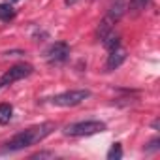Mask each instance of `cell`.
<instances>
[{
	"mask_svg": "<svg viewBox=\"0 0 160 160\" xmlns=\"http://www.w3.org/2000/svg\"><path fill=\"white\" fill-rule=\"evenodd\" d=\"M149 4H151V0H130V4L126 6V12L138 15V13H141Z\"/></svg>",
	"mask_w": 160,
	"mask_h": 160,
	"instance_id": "30bf717a",
	"label": "cell"
},
{
	"mask_svg": "<svg viewBox=\"0 0 160 160\" xmlns=\"http://www.w3.org/2000/svg\"><path fill=\"white\" fill-rule=\"evenodd\" d=\"M113 21L109 19V17H104L102 21H100V25H98V28H96V38L98 40H104V38H108L111 32H113Z\"/></svg>",
	"mask_w": 160,
	"mask_h": 160,
	"instance_id": "ba28073f",
	"label": "cell"
},
{
	"mask_svg": "<svg viewBox=\"0 0 160 160\" xmlns=\"http://www.w3.org/2000/svg\"><path fill=\"white\" fill-rule=\"evenodd\" d=\"M34 72V66L32 64H27V62H19V64H13L10 70H6L2 75H0V91L4 87L15 83V81H21V79L28 77L30 73Z\"/></svg>",
	"mask_w": 160,
	"mask_h": 160,
	"instance_id": "277c9868",
	"label": "cell"
},
{
	"mask_svg": "<svg viewBox=\"0 0 160 160\" xmlns=\"http://www.w3.org/2000/svg\"><path fill=\"white\" fill-rule=\"evenodd\" d=\"M102 42H104V47H106L108 51H113V49L121 47V40H119V36H115L113 32H111V34H109L108 38H104Z\"/></svg>",
	"mask_w": 160,
	"mask_h": 160,
	"instance_id": "7c38bea8",
	"label": "cell"
},
{
	"mask_svg": "<svg viewBox=\"0 0 160 160\" xmlns=\"http://www.w3.org/2000/svg\"><path fill=\"white\" fill-rule=\"evenodd\" d=\"M55 122H42V124H36V126H30L19 134H15L12 139H8L4 143V147L0 149V152H17V151H23L27 147H32L40 141H43L49 134L55 132Z\"/></svg>",
	"mask_w": 160,
	"mask_h": 160,
	"instance_id": "6da1fadb",
	"label": "cell"
},
{
	"mask_svg": "<svg viewBox=\"0 0 160 160\" xmlns=\"http://www.w3.org/2000/svg\"><path fill=\"white\" fill-rule=\"evenodd\" d=\"M51 156H55V152H51V151H40V152H34L30 158H51Z\"/></svg>",
	"mask_w": 160,
	"mask_h": 160,
	"instance_id": "9a60e30c",
	"label": "cell"
},
{
	"mask_svg": "<svg viewBox=\"0 0 160 160\" xmlns=\"http://www.w3.org/2000/svg\"><path fill=\"white\" fill-rule=\"evenodd\" d=\"M75 2V0H66V4H73Z\"/></svg>",
	"mask_w": 160,
	"mask_h": 160,
	"instance_id": "ac0fdd59",
	"label": "cell"
},
{
	"mask_svg": "<svg viewBox=\"0 0 160 160\" xmlns=\"http://www.w3.org/2000/svg\"><path fill=\"white\" fill-rule=\"evenodd\" d=\"M4 55H6V57H19V55H25V51H21V49H15V51H6Z\"/></svg>",
	"mask_w": 160,
	"mask_h": 160,
	"instance_id": "2e32d148",
	"label": "cell"
},
{
	"mask_svg": "<svg viewBox=\"0 0 160 160\" xmlns=\"http://www.w3.org/2000/svg\"><path fill=\"white\" fill-rule=\"evenodd\" d=\"M158 149H160V139H158V138H154V139H151V141L147 143L145 152H154V151H158Z\"/></svg>",
	"mask_w": 160,
	"mask_h": 160,
	"instance_id": "5bb4252c",
	"label": "cell"
},
{
	"mask_svg": "<svg viewBox=\"0 0 160 160\" xmlns=\"http://www.w3.org/2000/svg\"><path fill=\"white\" fill-rule=\"evenodd\" d=\"M122 158V147L121 143H113L111 149L108 151V160H121Z\"/></svg>",
	"mask_w": 160,
	"mask_h": 160,
	"instance_id": "4fadbf2b",
	"label": "cell"
},
{
	"mask_svg": "<svg viewBox=\"0 0 160 160\" xmlns=\"http://www.w3.org/2000/svg\"><path fill=\"white\" fill-rule=\"evenodd\" d=\"M89 98H91V91L89 89H73V91H66V92L55 94L51 98V104L58 106V108H73V106L83 104Z\"/></svg>",
	"mask_w": 160,
	"mask_h": 160,
	"instance_id": "3957f363",
	"label": "cell"
},
{
	"mask_svg": "<svg viewBox=\"0 0 160 160\" xmlns=\"http://www.w3.org/2000/svg\"><path fill=\"white\" fill-rule=\"evenodd\" d=\"M158 126H160V122H158V119H156V121H152V128H154V130H158Z\"/></svg>",
	"mask_w": 160,
	"mask_h": 160,
	"instance_id": "e0dca14e",
	"label": "cell"
},
{
	"mask_svg": "<svg viewBox=\"0 0 160 160\" xmlns=\"http://www.w3.org/2000/svg\"><path fill=\"white\" fill-rule=\"evenodd\" d=\"M126 6H128L126 0H113L111 6H109V10H108V15H106V17H109L113 23H117V21L126 13Z\"/></svg>",
	"mask_w": 160,
	"mask_h": 160,
	"instance_id": "52a82bcc",
	"label": "cell"
},
{
	"mask_svg": "<svg viewBox=\"0 0 160 160\" xmlns=\"http://www.w3.org/2000/svg\"><path fill=\"white\" fill-rule=\"evenodd\" d=\"M8 2H10V4H12V2H19V0H8Z\"/></svg>",
	"mask_w": 160,
	"mask_h": 160,
	"instance_id": "d6986e66",
	"label": "cell"
},
{
	"mask_svg": "<svg viewBox=\"0 0 160 160\" xmlns=\"http://www.w3.org/2000/svg\"><path fill=\"white\" fill-rule=\"evenodd\" d=\"M106 122L104 121H79V122H72L64 126V134L70 138H83V136H92V134H100L106 132Z\"/></svg>",
	"mask_w": 160,
	"mask_h": 160,
	"instance_id": "7a4b0ae2",
	"label": "cell"
},
{
	"mask_svg": "<svg viewBox=\"0 0 160 160\" xmlns=\"http://www.w3.org/2000/svg\"><path fill=\"white\" fill-rule=\"evenodd\" d=\"M124 60H126V51L121 49V47H117V49L109 51V57H108V62H106V70L108 72H113L119 66H122Z\"/></svg>",
	"mask_w": 160,
	"mask_h": 160,
	"instance_id": "8992f818",
	"label": "cell"
},
{
	"mask_svg": "<svg viewBox=\"0 0 160 160\" xmlns=\"http://www.w3.org/2000/svg\"><path fill=\"white\" fill-rule=\"evenodd\" d=\"M68 57H70V45L66 42H55L45 51V58L49 64H62Z\"/></svg>",
	"mask_w": 160,
	"mask_h": 160,
	"instance_id": "5b68a950",
	"label": "cell"
},
{
	"mask_svg": "<svg viewBox=\"0 0 160 160\" xmlns=\"http://www.w3.org/2000/svg\"><path fill=\"white\" fill-rule=\"evenodd\" d=\"M15 19V10L10 2H4V4H0V21L2 23H10Z\"/></svg>",
	"mask_w": 160,
	"mask_h": 160,
	"instance_id": "9c48e42d",
	"label": "cell"
},
{
	"mask_svg": "<svg viewBox=\"0 0 160 160\" xmlns=\"http://www.w3.org/2000/svg\"><path fill=\"white\" fill-rule=\"evenodd\" d=\"M13 117V108L10 104H0V124H8Z\"/></svg>",
	"mask_w": 160,
	"mask_h": 160,
	"instance_id": "8fae6325",
	"label": "cell"
}]
</instances>
